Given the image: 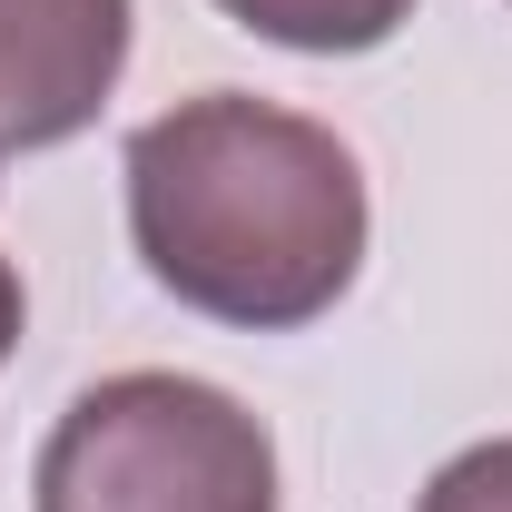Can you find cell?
<instances>
[{"label": "cell", "instance_id": "cell-1", "mask_svg": "<svg viewBox=\"0 0 512 512\" xmlns=\"http://www.w3.org/2000/svg\"><path fill=\"white\" fill-rule=\"evenodd\" d=\"M128 237L188 316L296 335L335 316L365 266V168L306 109L256 89H197L128 128Z\"/></svg>", "mask_w": 512, "mask_h": 512}, {"label": "cell", "instance_id": "cell-2", "mask_svg": "<svg viewBox=\"0 0 512 512\" xmlns=\"http://www.w3.org/2000/svg\"><path fill=\"white\" fill-rule=\"evenodd\" d=\"M30 512H276V434L227 384L128 365L69 394L30 463Z\"/></svg>", "mask_w": 512, "mask_h": 512}, {"label": "cell", "instance_id": "cell-3", "mask_svg": "<svg viewBox=\"0 0 512 512\" xmlns=\"http://www.w3.org/2000/svg\"><path fill=\"white\" fill-rule=\"evenodd\" d=\"M128 69V0H0V148H69Z\"/></svg>", "mask_w": 512, "mask_h": 512}, {"label": "cell", "instance_id": "cell-4", "mask_svg": "<svg viewBox=\"0 0 512 512\" xmlns=\"http://www.w3.org/2000/svg\"><path fill=\"white\" fill-rule=\"evenodd\" d=\"M217 10L276 50H306V60H365L414 20V0H217Z\"/></svg>", "mask_w": 512, "mask_h": 512}, {"label": "cell", "instance_id": "cell-5", "mask_svg": "<svg viewBox=\"0 0 512 512\" xmlns=\"http://www.w3.org/2000/svg\"><path fill=\"white\" fill-rule=\"evenodd\" d=\"M414 512H512V434H493V444H463L414 493Z\"/></svg>", "mask_w": 512, "mask_h": 512}]
</instances>
